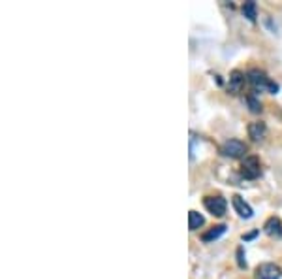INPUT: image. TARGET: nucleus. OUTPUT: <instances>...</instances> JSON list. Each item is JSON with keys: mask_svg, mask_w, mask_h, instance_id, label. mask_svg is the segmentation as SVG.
Wrapping results in <instances>:
<instances>
[{"mask_svg": "<svg viewBox=\"0 0 282 279\" xmlns=\"http://www.w3.org/2000/svg\"><path fill=\"white\" fill-rule=\"evenodd\" d=\"M246 80H248L250 87L254 89L256 93H271V94L278 93V85H276L275 81H271L269 78H267V74L262 72V70H258V68L250 70L248 75H246Z\"/></svg>", "mask_w": 282, "mask_h": 279, "instance_id": "f257e3e1", "label": "nucleus"}, {"mask_svg": "<svg viewBox=\"0 0 282 279\" xmlns=\"http://www.w3.org/2000/svg\"><path fill=\"white\" fill-rule=\"evenodd\" d=\"M203 206L209 213H213L215 217H222L228 210V202L222 196H205L203 198Z\"/></svg>", "mask_w": 282, "mask_h": 279, "instance_id": "f03ea898", "label": "nucleus"}, {"mask_svg": "<svg viewBox=\"0 0 282 279\" xmlns=\"http://www.w3.org/2000/svg\"><path fill=\"white\" fill-rule=\"evenodd\" d=\"M220 153L224 157H232V159H239L246 153V143L241 140H228L222 143Z\"/></svg>", "mask_w": 282, "mask_h": 279, "instance_id": "7ed1b4c3", "label": "nucleus"}, {"mask_svg": "<svg viewBox=\"0 0 282 279\" xmlns=\"http://www.w3.org/2000/svg\"><path fill=\"white\" fill-rule=\"evenodd\" d=\"M241 174L246 180H256L262 174V168H260V159L258 157H246L241 166Z\"/></svg>", "mask_w": 282, "mask_h": 279, "instance_id": "20e7f679", "label": "nucleus"}, {"mask_svg": "<svg viewBox=\"0 0 282 279\" xmlns=\"http://www.w3.org/2000/svg\"><path fill=\"white\" fill-rule=\"evenodd\" d=\"M282 272L280 268L273 264V262H264L256 268L254 272V279H280Z\"/></svg>", "mask_w": 282, "mask_h": 279, "instance_id": "39448f33", "label": "nucleus"}, {"mask_svg": "<svg viewBox=\"0 0 282 279\" xmlns=\"http://www.w3.org/2000/svg\"><path fill=\"white\" fill-rule=\"evenodd\" d=\"M232 204H233V210L239 213V217L243 219H250L252 215H254V211H252V208L245 202V198H241L239 194H235V196H232Z\"/></svg>", "mask_w": 282, "mask_h": 279, "instance_id": "423d86ee", "label": "nucleus"}, {"mask_svg": "<svg viewBox=\"0 0 282 279\" xmlns=\"http://www.w3.org/2000/svg\"><path fill=\"white\" fill-rule=\"evenodd\" d=\"M265 234L271 236V238H280L282 236V223L278 217H269L264 224Z\"/></svg>", "mask_w": 282, "mask_h": 279, "instance_id": "0eeeda50", "label": "nucleus"}, {"mask_svg": "<svg viewBox=\"0 0 282 279\" xmlns=\"http://www.w3.org/2000/svg\"><path fill=\"white\" fill-rule=\"evenodd\" d=\"M245 85V74L239 70H233L230 74V91L232 93H241V89Z\"/></svg>", "mask_w": 282, "mask_h": 279, "instance_id": "6e6552de", "label": "nucleus"}, {"mask_svg": "<svg viewBox=\"0 0 282 279\" xmlns=\"http://www.w3.org/2000/svg\"><path fill=\"white\" fill-rule=\"evenodd\" d=\"M265 131H267V126H265V123H262V121H256V123L248 124V136H250L254 142L262 140V138L265 136Z\"/></svg>", "mask_w": 282, "mask_h": 279, "instance_id": "1a4fd4ad", "label": "nucleus"}, {"mask_svg": "<svg viewBox=\"0 0 282 279\" xmlns=\"http://www.w3.org/2000/svg\"><path fill=\"white\" fill-rule=\"evenodd\" d=\"M224 232H226V224H216V226H213V229L207 230V232L202 236V240L205 243H211V242H215V240H218Z\"/></svg>", "mask_w": 282, "mask_h": 279, "instance_id": "9d476101", "label": "nucleus"}, {"mask_svg": "<svg viewBox=\"0 0 282 279\" xmlns=\"http://www.w3.org/2000/svg\"><path fill=\"white\" fill-rule=\"evenodd\" d=\"M203 223H205V219L198 213V211L192 210L190 213H188V229L190 230H198V229H202Z\"/></svg>", "mask_w": 282, "mask_h": 279, "instance_id": "9b49d317", "label": "nucleus"}, {"mask_svg": "<svg viewBox=\"0 0 282 279\" xmlns=\"http://www.w3.org/2000/svg\"><path fill=\"white\" fill-rule=\"evenodd\" d=\"M243 15H245L246 19H248V21H252V23H254V21H256V17H258V6H256V2H245V4H243Z\"/></svg>", "mask_w": 282, "mask_h": 279, "instance_id": "f8f14e48", "label": "nucleus"}, {"mask_svg": "<svg viewBox=\"0 0 282 279\" xmlns=\"http://www.w3.org/2000/svg\"><path fill=\"white\" fill-rule=\"evenodd\" d=\"M246 106L250 108L252 113H260V112H262V104H260V100H258L254 94H248V96H246Z\"/></svg>", "mask_w": 282, "mask_h": 279, "instance_id": "ddd939ff", "label": "nucleus"}, {"mask_svg": "<svg viewBox=\"0 0 282 279\" xmlns=\"http://www.w3.org/2000/svg\"><path fill=\"white\" fill-rule=\"evenodd\" d=\"M237 264H239V268H246L245 249H243V247H237Z\"/></svg>", "mask_w": 282, "mask_h": 279, "instance_id": "4468645a", "label": "nucleus"}, {"mask_svg": "<svg viewBox=\"0 0 282 279\" xmlns=\"http://www.w3.org/2000/svg\"><path fill=\"white\" fill-rule=\"evenodd\" d=\"M256 236H258V230H254V232H250V234L243 236V240L246 242V240H252V238H256Z\"/></svg>", "mask_w": 282, "mask_h": 279, "instance_id": "2eb2a0df", "label": "nucleus"}]
</instances>
